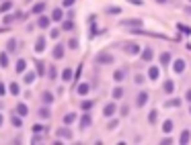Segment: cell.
<instances>
[{
	"instance_id": "cell-1",
	"label": "cell",
	"mask_w": 191,
	"mask_h": 145,
	"mask_svg": "<svg viewBox=\"0 0 191 145\" xmlns=\"http://www.w3.org/2000/svg\"><path fill=\"white\" fill-rule=\"evenodd\" d=\"M146 102H148V92L144 90V92H140V94H138V98H136V106H144Z\"/></svg>"
},
{
	"instance_id": "cell-2",
	"label": "cell",
	"mask_w": 191,
	"mask_h": 145,
	"mask_svg": "<svg viewBox=\"0 0 191 145\" xmlns=\"http://www.w3.org/2000/svg\"><path fill=\"white\" fill-rule=\"evenodd\" d=\"M115 111H117V106H115V102H109L107 106L103 108V115H105V116H111V115H115Z\"/></svg>"
},
{
	"instance_id": "cell-3",
	"label": "cell",
	"mask_w": 191,
	"mask_h": 145,
	"mask_svg": "<svg viewBox=\"0 0 191 145\" xmlns=\"http://www.w3.org/2000/svg\"><path fill=\"white\" fill-rule=\"evenodd\" d=\"M169 63H171V53H169V51H162V53H160V66H162V68H167Z\"/></svg>"
},
{
	"instance_id": "cell-4",
	"label": "cell",
	"mask_w": 191,
	"mask_h": 145,
	"mask_svg": "<svg viewBox=\"0 0 191 145\" xmlns=\"http://www.w3.org/2000/svg\"><path fill=\"white\" fill-rule=\"evenodd\" d=\"M173 70H175V74H183L185 72V61H183V59H177L175 66H173Z\"/></svg>"
},
{
	"instance_id": "cell-5",
	"label": "cell",
	"mask_w": 191,
	"mask_h": 145,
	"mask_svg": "<svg viewBox=\"0 0 191 145\" xmlns=\"http://www.w3.org/2000/svg\"><path fill=\"white\" fill-rule=\"evenodd\" d=\"M62 57H64V45L58 43L54 47V59H62Z\"/></svg>"
},
{
	"instance_id": "cell-6",
	"label": "cell",
	"mask_w": 191,
	"mask_h": 145,
	"mask_svg": "<svg viewBox=\"0 0 191 145\" xmlns=\"http://www.w3.org/2000/svg\"><path fill=\"white\" fill-rule=\"evenodd\" d=\"M76 92H78L80 96H84V94H88V92H91V86H88L86 82H82V84H78V88H76Z\"/></svg>"
},
{
	"instance_id": "cell-7",
	"label": "cell",
	"mask_w": 191,
	"mask_h": 145,
	"mask_svg": "<svg viewBox=\"0 0 191 145\" xmlns=\"http://www.w3.org/2000/svg\"><path fill=\"white\" fill-rule=\"evenodd\" d=\"M162 90L167 92V94H173V92H175V84H173V80H167V82L162 84Z\"/></svg>"
},
{
	"instance_id": "cell-8",
	"label": "cell",
	"mask_w": 191,
	"mask_h": 145,
	"mask_svg": "<svg viewBox=\"0 0 191 145\" xmlns=\"http://www.w3.org/2000/svg\"><path fill=\"white\" fill-rule=\"evenodd\" d=\"M111 61H113V57L109 53H101L97 57V63H111Z\"/></svg>"
},
{
	"instance_id": "cell-9",
	"label": "cell",
	"mask_w": 191,
	"mask_h": 145,
	"mask_svg": "<svg viewBox=\"0 0 191 145\" xmlns=\"http://www.w3.org/2000/svg\"><path fill=\"white\" fill-rule=\"evenodd\" d=\"M43 49H45V37H39V39H37V43H35V51L41 53Z\"/></svg>"
},
{
	"instance_id": "cell-10",
	"label": "cell",
	"mask_w": 191,
	"mask_h": 145,
	"mask_svg": "<svg viewBox=\"0 0 191 145\" xmlns=\"http://www.w3.org/2000/svg\"><path fill=\"white\" fill-rule=\"evenodd\" d=\"M49 23H51V20H49V16H41V19L37 20V27H41V29H47Z\"/></svg>"
},
{
	"instance_id": "cell-11",
	"label": "cell",
	"mask_w": 191,
	"mask_h": 145,
	"mask_svg": "<svg viewBox=\"0 0 191 145\" xmlns=\"http://www.w3.org/2000/svg\"><path fill=\"white\" fill-rule=\"evenodd\" d=\"M138 51H140V47H138L136 43H132V45H125V53L134 55V53H138Z\"/></svg>"
},
{
	"instance_id": "cell-12",
	"label": "cell",
	"mask_w": 191,
	"mask_h": 145,
	"mask_svg": "<svg viewBox=\"0 0 191 145\" xmlns=\"http://www.w3.org/2000/svg\"><path fill=\"white\" fill-rule=\"evenodd\" d=\"M58 135L60 137H66V139H72V133H70V129H66V127L58 129Z\"/></svg>"
},
{
	"instance_id": "cell-13",
	"label": "cell",
	"mask_w": 191,
	"mask_h": 145,
	"mask_svg": "<svg viewBox=\"0 0 191 145\" xmlns=\"http://www.w3.org/2000/svg\"><path fill=\"white\" fill-rule=\"evenodd\" d=\"M72 78H74V74L70 72L68 68H66V70H64V72H62V80H64V82H70V80H72Z\"/></svg>"
},
{
	"instance_id": "cell-14",
	"label": "cell",
	"mask_w": 191,
	"mask_h": 145,
	"mask_svg": "<svg viewBox=\"0 0 191 145\" xmlns=\"http://www.w3.org/2000/svg\"><path fill=\"white\" fill-rule=\"evenodd\" d=\"M121 25H125V27H138V25H142V20L140 19H132V20H123Z\"/></svg>"
},
{
	"instance_id": "cell-15",
	"label": "cell",
	"mask_w": 191,
	"mask_h": 145,
	"mask_svg": "<svg viewBox=\"0 0 191 145\" xmlns=\"http://www.w3.org/2000/svg\"><path fill=\"white\" fill-rule=\"evenodd\" d=\"M179 104H181V98H173V100L164 102V106H169V108H175V106H179Z\"/></svg>"
},
{
	"instance_id": "cell-16",
	"label": "cell",
	"mask_w": 191,
	"mask_h": 145,
	"mask_svg": "<svg viewBox=\"0 0 191 145\" xmlns=\"http://www.w3.org/2000/svg\"><path fill=\"white\" fill-rule=\"evenodd\" d=\"M25 66H27V63H25V59H19V61H17V66H15L17 74H23V72H25Z\"/></svg>"
},
{
	"instance_id": "cell-17",
	"label": "cell",
	"mask_w": 191,
	"mask_h": 145,
	"mask_svg": "<svg viewBox=\"0 0 191 145\" xmlns=\"http://www.w3.org/2000/svg\"><path fill=\"white\" fill-rule=\"evenodd\" d=\"M142 59H144V61H150V59H152V49L150 47H146L142 51Z\"/></svg>"
},
{
	"instance_id": "cell-18",
	"label": "cell",
	"mask_w": 191,
	"mask_h": 145,
	"mask_svg": "<svg viewBox=\"0 0 191 145\" xmlns=\"http://www.w3.org/2000/svg\"><path fill=\"white\" fill-rule=\"evenodd\" d=\"M43 8H45V4H43V2H37V4H35L31 10H33L35 15H41V12H43Z\"/></svg>"
},
{
	"instance_id": "cell-19",
	"label": "cell",
	"mask_w": 191,
	"mask_h": 145,
	"mask_svg": "<svg viewBox=\"0 0 191 145\" xmlns=\"http://www.w3.org/2000/svg\"><path fill=\"white\" fill-rule=\"evenodd\" d=\"M17 112H19V116H25L27 112H29V111H27V104H23V102H21L19 106H17Z\"/></svg>"
},
{
	"instance_id": "cell-20",
	"label": "cell",
	"mask_w": 191,
	"mask_h": 145,
	"mask_svg": "<svg viewBox=\"0 0 191 145\" xmlns=\"http://www.w3.org/2000/svg\"><path fill=\"white\" fill-rule=\"evenodd\" d=\"M10 94H15V96H17V94H21V86H19L17 82L10 84Z\"/></svg>"
},
{
	"instance_id": "cell-21",
	"label": "cell",
	"mask_w": 191,
	"mask_h": 145,
	"mask_svg": "<svg viewBox=\"0 0 191 145\" xmlns=\"http://www.w3.org/2000/svg\"><path fill=\"white\" fill-rule=\"evenodd\" d=\"M51 20H62V8H56L51 12Z\"/></svg>"
},
{
	"instance_id": "cell-22",
	"label": "cell",
	"mask_w": 191,
	"mask_h": 145,
	"mask_svg": "<svg viewBox=\"0 0 191 145\" xmlns=\"http://www.w3.org/2000/svg\"><path fill=\"white\" fill-rule=\"evenodd\" d=\"M62 29L64 31H72L74 29V23H72V20H64V23H62Z\"/></svg>"
},
{
	"instance_id": "cell-23",
	"label": "cell",
	"mask_w": 191,
	"mask_h": 145,
	"mask_svg": "<svg viewBox=\"0 0 191 145\" xmlns=\"http://www.w3.org/2000/svg\"><path fill=\"white\" fill-rule=\"evenodd\" d=\"M189 137H191L189 131H183V133H181V139H179V141H181V143H189Z\"/></svg>"
},
{
	"instance_id": "cell-24",
	"label": "cell",
	"mask_w": 191,
	"mask_h": 145,
	"mask_svg": "<svg viewBox=\"0 0 191 145\" xmlns=\"http://www.w3.org/2000/svg\"><path fill=\"white\" fill-rule=\"evenodd\" d=\"M74 119H76V115H74V112H68V115L64 116V123H66V125H70V123H72Z\"/></svg>"
},
{
	"instance_id": "cell-25",
	"label": "cell",
	"mask_w": 191,
	"mask_h": 145,
	"mask_svg": "<svg viewBox=\"0 0 191 145\" xmlns=\"http://www.w3.org/2000/svg\"><path fill=\"white\" fill-rule=\"evenodd\" d=\"M123 76H125V72H123V70H117V72L113 74V78H115L117 82H121V80H123Z\"/></svg>"
},
{
	"instance_id": "cell-26",
	"label": "cell",
	"mask_w": 191,
	"mask_h": 145,
	"mask_svg": "<svg viewBox=\"0 0 191 145\" xmlns=\"http://www.w3.org/2000/svg\"><path fill=\"white\" fill-rule=\"evenodd\" d=\"M12 125H15L17 129H19V127L23 125V121H21V116H17V112H15V115H12Z\"/></svg>"
},
{
	"instance_id": "cell-27",
	"label": "cell",
	"mask_w": 191,
	"mask_h": 145,
	"mask_svg": "<svg viewBox=\"0 0 191 145\" xmlns=\"http://www.w3.org/2000/svg\"><path fill=\"white\" fill-rule=\"evenodd\" d=\"M171 129H173V121H164V125H162V131H164V133H171Z\"/></svg>"
},
{
	"instance_id": "cell-28",
	"label": "cell",
	"mask_w": 191,
	"mask_h": 145,
	"mask_svg": "<svg viewBox=\"0 0 191 145\" xmlns=\"http://www.w3.org/2000/svg\"><path fill=\"white\" fill-rule=\"evenodd\" d=\"M148 76H150V80H156V78H158V68H150Z\"/></svg>"
},
{
	"instance_id": "cell-29",
	"label": "cell",
	"mask_w": 191,
	"mask_h": 145,
	"mask_svg": "<svg viewBox=\"0 0 191 145\" xmlns=\"http://www.w3.org/2000/svg\"><path fill=\"white\" fill-rule=\"evenodd\" d=\"M121 96H123V88H115V90H113V98L117 100V98H121Z\"/></svg>"
},
{
	"instance_id": "cell-30",
	"label": "cell",
	"mask_w": 191,
	"mask_h": 145,
	"mask_svg": "<svg viewBox=\"0 0 191 145\" xmlns=\"http://www.w3.org/2000/svg\"><path fill=\"white\" fill-rule=\"evenodd\" d=\"M80 125H82V127H88V125H91V116H88V115H84L82 119H80Z\"/></svg>"
},
{
	"instance_id": "cell-31",
	"label": "cell",
	"mask_w": 191,
	"mask_h": 145,
	"mask_svg": "<svg viewBox=\"0 0 191 145\" xmlns=\"http://www.w3.org/2000/svg\"><path fill=\"white\" fill-rule=\"evenodd\" d=\"M0 66H2V68H6V66H8V59H6V53H0Z\"/></svg>"
},
{
	"instance_id": "cell-32",
	"label": "cell",
	"mask_w": 191,
	"mask_h": 145,
	"mask_svg": "<svg viewBox=\"0 0 191 145\" xmlns=\"http://www.w3.org/2000/svg\"><path fill=\"white\" fill-rule=\"evenodd\" d=\"M80 106H82V111H91V108H93V102H91V100H84Z\"/></svg>"
},
{
	"instance_id": "cell-33",
	"label": "cell",
	"mask_w": 191,
	"mask_h": 145,
	"mask_svg": "<svg viewBox=\"0 0 191 145\" xmlns=\"http://www.w3.org/2000/svg\"><path fill=\"white\" fill-rule=\"evenodd\" d=\"M10 8H12V4H10V2H4V4L0 6V12H8Z\"/></svg>"
},
{
	"instance_id": "cell-34",
	"label": "cell",
	"mask_w": 191,
	"mask_h": 145,
	"mask_svg": "<svg viewBox=\"0 0 191 145\" xmlns=\"http://www.w3.org/2000/svg\"><path fill=\"white\" fill-rule=\"evenodd\" d=\"M43 102H49V104H51V102H54V96H51L49 92H45L43 94Z\"/></svg>"
},
{
	"instance_id": "cell-35",
	"label": "cell",
	"mask_w": 191,
	"mask_h": 145,
	"mask_svg": "<svg viewBox=\"0 0 191 145\" xmlns=\"http://www.w3.org/2000/svg\"><path fill=\"white\" fill-rule=\"evenodd\" d=\"M8 51H17V43H15V39H10V41H8Z\"/></svg>"
},
{
	"instance_id": "cell-36",
	"label": "cell",
	"mask_w": 191,
	"mask_h": 145,
	"mask_svg": "<svg viewBox=\"0 0 191 145\" xmlns=\"http://www.w3.org/2000/svg\"><path fill=\"white\" fill-rule=\"evenodd\" d=\"M33 80H35V74H27V76H25V82L27 84H31Z\"/></svg>"
},
{
	"instance_id": "cell-37",
	"label": "cell",
	"mask_w": 191,
	"mask_h": 145,
	"mask_svg": "<svg viewBox=\"0 0 191 145\" xmlns=\"http://www.w3.org/2000/svg\"><path fill=\"white\" fill-rule=\"evenodd\" d=\"M80 74H82V63L78 66V70H76V74H74V80H78V78H80Z\"/></svg>"
},
{
	"instance_id": "cell-38",
	"label": "cell",
	"mask_w": 191,
	"mask_h": 145,
	"mask_svg": "<svg viewBox=\"0 0 191 145\" xmlns=\"http://www.w3.org/2000/svg\"><path fill=\"white\" fill-rule=\"evenodd\" d=\"M148 121H150V123L156 121V111H150V116H148Z\"/></svg>"
},
{
	"instance_id": "cell-39",
	"label": "cell",
	"mask_w": 191,
	"mask_h": 145,
	"mask_svg": "<svg viewBox=\"0 0 191 145\" xmlns=\"http://www.w3.org/2000/svg\"><path fill=\"white\" fill-rule=\"evenodd\" d=\"M39 115H41V116H45V119H47V116H49V111H47V108H41V111H39Z\"/></svg>"
},
{
	"instance_id": "cell-40",
	"label": "cell",
	"mask_w": 191,
	"mask_h": 145,
	"mask_svg": "<svg viewBox=\"0 0 191 145\" xmlns=\"http://www.w3.org/2000/svg\"><path fill=\"white\" fill-rule=\"evenodd\" d=\"M70 47H72V49H76V47H78V43H76V39H70Z\"/></svg>"
},
{
	"instance_id": "cell-41",
	"label": "cell",
	"mask_w": 191,
	"mask_h": 145,
	"mask_svg": "<svg viewBox=\"0 0 191 145\" xmlns=\"http://www.w3.org/2000/svg\"><path fill=\"white\" fill-rule=\"evenodd\" d=\"M47 76L54 80V78H56V68H49V74H47Z\"/></svg>"
},
{
	"instance_id": "cell-42",
	"label": "cell",
	"mask_w": 191,
	"mask_h": 145,
	"mask_svg": "<svg viewBox=\"0 0 191 145\" xmlns=\"http://www.w3.org/2000/svg\"><path fill=\"white\" fill-rule=\"evenodd\" d=\"M74 2H76V0H64V6H72Z\"/></svg>"
},
{
	"instance_id": "cell-43",
	"label": "cell",
	"mask_w": 191,
	"mask_h": 145,
	"mask_svg": "<svg viewBox=\"0 0 191 145\" xmlns=\"http://www.w3.org/2000/svg\"><path fill=\"white\" fill-rule=\"evenodd\" d=\"M119 10H121V8H117V6H111V8H109V12H115V15H117Z\"/></svg>"
},
{
	"instance_id": "cell-44",
	"label": "cell",
	"mask_w": 191,
	"mask_h": 145,
	"mask_svg": "<svg viewBox=\"0 0 191 145\" xmlns=\"http://www.w3.org/2000/svg\"><path fill=\"white\" fill-rule=\"evenodd\" d=\"M4 94H6V88L2 86V84H0V96H4Z\"/></svg>"
},
{
	"instance_id": "cell-45",
	"label": "cell",
	"mask_w": 191,
	"mask_h": 145,
	"mask_svg": "<svg viewBox=\"0 0 191 145\" xmlns=\"http://www.w3.org/2000/svg\"><path fill=\"white\" fill-rule=\"evenodd\" d=\"M2 125H4V116L0 115V127H2Z\"/></svg>"
},
{
	"instance_id": "cell-46",
	"label": "cell",
	"mask_w": 191,
	"mask_h": 145,
	"mask_svg": "<svg viewBox=\"0 0 191 145\" xmlns=\"http://www.w3.org/2000/svg\"><path fill=\"white\" fill-rule=\"evenodd\" d=\"M185 98H187V100H191V90L187 92V96H185Z\"/></svg>"
},
{
	"instance_id": "cell-47",
	"label": "cell",
	"mask_w": 191,
	"mask_h": 145,
	"mask_svg": "<svg viewBox=\"0 0 191 145\" xmlns=\"http://www.w3.org/2000/svg\"><path fill=\"white\" fill-rule=\"evenodd\" d=\"M158 4H167V0H156Z\"/></svg>"
},
{
	"instance_id": "cell-48",
	"label": "cell",
	"mask_w": 191,
	"mask_h": 145,
	"mask_svg": "<svg viewBox=\"0 0 191 145\" xmlns=\"http://www.w3.org/2000/svg\"><path fill=\"white\" fill-rule=\"evenodd\" d=\"M189 115H191V106H189Z\"/></svg>"
}]
</instances>
